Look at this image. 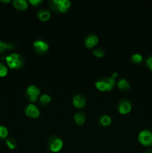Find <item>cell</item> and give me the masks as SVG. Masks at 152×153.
Instances as JSON below:
<instances>
[{"instance_id": "9a60e30c", "label": "cell", "mask_w": 152, "mask_h": 153, "mask_svg": "<svg viewBox=\"0 0 152 153\" xmlns=\"http://www.w3.org/2000/svg\"><path fill=\"white\" fill-rule=\"evenodd\" d=\"M118 88L119 90L123 91H127L130 89L131 88V85L129 82L126 80L125 79H121L118 82Z\"/></svg>"}, {"instance_id": "ac0fdd59", "label": "cell", "mask_w": 152, "mask_h": 153, "mask_svg": "<svg viewBox=\"0 0 152 153\" xmlns=\"http://www.w3.org/2000/svg\"><path fill=\"white\" fill-rule=\"evenodd\" d=\"M142 60L143 58L140 54H134L131 57V61L136 64H139L140 63L142 62Z\"/></svg>"}, {"instance_id": "7c38bea8", "label": "cell", "mask_w": 152, "mask_h": 153, "mask_svg": "<svg viewBox=\"0 0 152 153\" xmlns=\"http://www.w3.org/2000/svg\"><path fill=\"white\" fill-rule=\"evenodd\" d=\"M37 16L40 20L45 22V21L49 20V18L51 17V13L46 9H41L37 12Z\"/></svg>"}, {"instance_id": "277c9868", "label": "cell", "mask_w": 152, "mask_h": 153, "mask_svg": "<svg viewBox=\"0 0 152 153\" xmlns=\"http://www.w3.org/2000/svg\"><path fill=\"white\" fill-rule=\"evenodd\" d=\"M139 143L145 146H152V132L148 130H143L139 134Z\"/></svg>"}, {"instance_id": "ffe728a7", "label": "cell", "mask_w": 152, "mask_h": 153, "mask_svg": "<svg viewBox=\"0 0 152 153\" xmlns=\"http://www.w3.org/2000/svg\"><path fill=\"white\" fill-rule=\"evenodd\" d=\"M6 143L10 149H14L16 147V141L15 139L10 137L6 140Z\"/></svg>"}, {"instance_id": "d6986e66", "label": "cell", "mask_w": 152, "mask_h": 153, "mask_svg": "<svg viewBox=\"0 0 152 153\" xmlns=\"http://www.w3.org/2000/svg\"><path fill=\"white\" fill-rule=\"evenodd\" d=\"M12 47L13 46L10 43H6L4 42H2L0 40V54L4 52L7 49H11Z\"/></svg>"}, {"instance_id": "52a82bcc", "label": "cell", "mask_w": 152, "mask_h": 153, "mask_svg": "<svg viewBox=\"0 0 152 153\" xmlns=\"http://www.w3.org/2000/svg\"><path fill=\"white\" fill-rule=\"evenodd\" d=\"M40 94V90L37 87L34 86V85H30L26 90V96L27 98L28 99L29 101L31 102L37 101L38 96Z\"/></svg>"}, {"instance_id": "5bb4252c", "label": "cell", "mask_w": 152, "mask_h": 153, "mask_svg": "<svg viewBox=\"0 0 152 153\" xmlns=\"http://www.w3.org/2000/svg\"><path fill=\"white\" fill-rule=\"evenodd\" d=\"M74 120L77 125H83L86 120V115L83 112H78V113L75 114Z\"/></svg>"}, {"instance_id": "cb8c5ba5", "label": "cell", "mask_w": 152, "mask_h": 153, "mask_svg": "<svg viewBox=\"0 0 152 153\" xmlns=\"http://www.w3.org/2000/svg\"><path fill=\"white\" fill-rule=\"evenodd\" d=\"M146 66L148 67L149 70L152 71V55L149 56L146 60Z\"/></svg>"}, {"instance_id": "d4e9b609", "label": "cell", "mask_w": 152, "mask_h": 153, "mask_svg": "<svg viewBox=\"0 0 152 153\" xmlns=\"http://www.w3.org/2000/svg\"><path fill=\"white\" fill-rule=\"evenodd\" d=\"M28 2H29L30 4H32L33 6L37 7V6H39V4H40L43 2V1H42V0H29Z\"/></svg>"}, {"instance_id": "ba28073f", "label": "cell", "mask_w": 152, "mask_h": 153, "mask_svg": "<svg viewBox=\"0 0 152 153\" xmlns=\"http://www.w3.org/2000/svg\"><path fill=\"white\" fill-rule=\"evenodd\" d=\"M25 114L26 116L31 118H37L40 116V111L34 104H29L25 107Z\"/></svg>"}, {"instance_id": "8fae6325", "label": "cell", "mask_w": 152, "mask_h": 153, "mask_svg": "<svg viewBox=\"0 0 152 153\" xmlns=\"http://www.w3.org/2000/svg\"><path fill=\"white\" fill-rule=\"evenodd\" d=\"M95 86L100 91H110V87L107 83L106 77L101 78L100 80L97 81L95 84Z\"/></svg>"}, {"instance_id": "5b68a950", "label": "cell", "mask_w": 152, "mask_h": 153, "mask_svg": "<svg viewBox=\"0 0 152 153\" xmlns=\"http://www.w3.org/2000/svg\"><path fill=\"white\" fill-rule=\"evenodd\" d=\"M34 49L39 55H44L49 50V44L42 40H37L33 43Z\"/></svg>"}, {"instance_id": "e0dca14e", "label": "cell", "mask_w": 152, "mask_h": 153, "mask_svg": "<svg viewBox=\"0 0 152 153\" xmlns=\"http://www.w3.org/2000/svg\"><path fill=\"white\" fill-rule=\"evenodd\" d=\"M51 101H52V97L48 94H43L39 100L40 104L43 106L48 105L51 102Z\"/></svg>"}, {"instance_id": "44dd1931", "label": "cell", "mask_w": 152, "mask_h": 153, "mask_svg": "<svg viewBox=\"0 0 152 153\" xmlns=\"http://www.w3.org/2000/svg\"><path fill=\"white\" fill-rule=\"evenodd\" d=\"M92 54L97 58H101L104 55V51L101 48H97L92 51Z\"/></svg>"}, {"instance_id": "603a6c76", "label": "cell", "mask_w": 152, "mask_h": 153, "mask_svg": "<svg viewBox=\"0 0 152 153\" xmlns=\"http://www.w3.org/2000/svg\"><path fill=\"white\" fill-rule=\"evenodd\" d=\"M7 69L5 67L4 64H3L2 63L0 62V76L1 77H4L7 75Z\"/></svg>"}, {"instance_id": "4fadbf2b", "label": "cell", "mask_w": 152, "mask_h": 153, "mask_svg": "<svg viewBox=\"0 0 152 153\" xmlns=\"http://www.w3.org/2000/svg\"><path fill=\"white\" fill-rule=\"evenodd\" d=\"M13 4L18 10H25L28 7V4L26 0H14L13 1Z\"/></svg>"}, {"instance_id": "7a4b0ae2", "label": "cell", "mask_w": 152, "mask_h": 153, "mask_svg": "<svg viewBox=\"0 0 152 153\" xmlns=\"http://www.w3.org/2000/svg\"><path fill=\"white\" fill-rule=\"evenodd\" d=\"M6 62L11 69H19L23 67L24 58L18 53H13L7 55L5 58Z\"/></svg>"}, {"instance_id": "83f0119b", "label": "cell", "mask_w": 152, "mask_h": 153, "mask_svg": "<svg viewBox=\"0 0 152 153\" xmlns=\"http://www.w3.org/2000/svg\"><path fill=\"white\" fill-rule=\"evenodd\" d=\"M145 153H152V150H150V149H148V150L146 151Z\"/></svg>"}, {"instance_id": "8992f818", "label": "cell", "mask_w": 152, "mask_h": 153, "mask_svg": "<svg viewBox=\"0 0 152 153\" xmlns=\"http://www.w3.org/2000/svg\"><path fill=\"white\" fill-rule=\"evenodd\" d=\"M131 108H132V105H131V102L127 99L121 100L117 105L118 111L121 114H127L130 113Z\"/></svg>"}, {"instance_id": "6da1fadb", "label": "cell", "mask_w": 152, "mask_h": 153, "mask_svg": "<svg viewBox=\"0 0 152 153\" xmlns=\"http://www.w3.org/2000/svg\"><path fill=\"white\" fill-rule=\"evenodd\" d=\"M49 5L53 11L65 13L71 7V1L69 0H52L49 2Z\"/></svg>"}, {"instance_id": "3957f363", "label": "cell", "mask_w": 152, "mask_h": 153, "mask_svg": "<svg viewBox=\"0 0 152 153\" xmlns=\"http://www.w3.org/2000/svg\"><path fill=\"white\" fill-rule=\"evenodd\" d=\"M47 145L50 151H52V152H58L63 148V142L59 136L53 135L49 138Z\"/></svg>"}, {"instance_id": "9c48e42d", "label": "cell", "mask_w": 152, "mask_h": 153, "mask_svg": "<svg viewBox=\"0 0 152 153\" xmlns=\"http://www.w3.org/2000/svg\"><path fill=\"white\" fill-rule=\"evenodd\" d=\"M72 104L77 108H82L86 104V97L83 94H77L72 99Z\"/></svg>"}, {"instance_id": "7402d4cb", "label": "cell", "mask_w": 152, "mask_h": 153, "mask_svg": "<svg viewBox=\"0 0 152 153\" xmlns=\"http://www.w3.org/2000/svg\"><path fill=\"white\" fill-rule=\"evenodd\" d=\"M8 134V131L7 128L3 126H0V139L5 138Z\"/></svg>"}, {"instance_id": "2e32d148", "label": "cell", "mask_w": 152, "mask_h": 153, "mask_svg": "<svg viewBox=\"0 0 152 153\" xmlns=\"http://www.w3.org/2000/svg\"><path fill=\"white\" fill-rule=\"evenodd\" d=\"M111 123L112 119L108 115H104V116L101 117L99 119V123L102 126H110L111 124Z\"/></svg>"}, {"instance_id": "4316f807", "label": "cell", "mask_w": 152, "mask_h": 153, "mask_svg": "<svg viewBox=\"0 0 152 153\" xmlns=\"http://www.w3.org/2000/svg\"><path fill=\"white\" fill-rule=\"evenodd\" d=\"M1 2H10V0H4H4H1Z\"/></svg>"}, {"instance_id": "30bf717a", "label": "cell", "mask_w": 152, "mask_h": 153, "mask_svg": "<svg viewBox=\"0 0 152 153\" xmlns=\"http://www.w3.org/2000/svg\"><path fill=\"white\" fill-rule=\"evenodd\" d=\"M98 43V37L95 34H89L85 40V46L89 49H92Z\"/></svg>"}, {"instance_id": "484cf974", "label": "cell", "mask_w": 152, "mask_h": 153, "mask_svg": "<svg viewBox=\"0 0 152 153\" xmlns=\"http://www.w3.org/2000/svg\"><path fill=\"white\" fill-rule=\"evenodd\" d=\"M118 76V74H117V73H113V75H112V77H113V78H114V79H116V76Z\"/></svg>"}]
</instances>
